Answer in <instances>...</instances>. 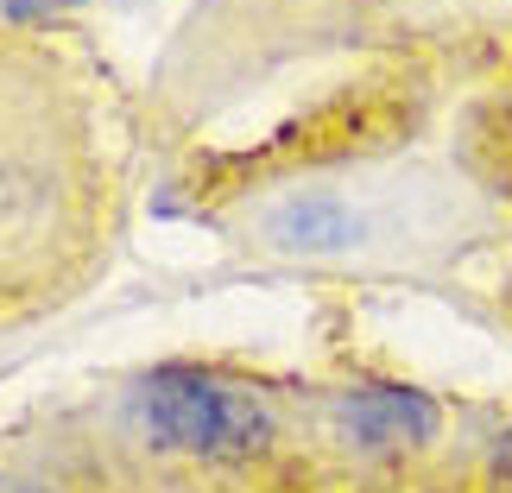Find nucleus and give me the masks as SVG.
Masks as SVG:
<instances>
[{"mask_svg": "<svg viewBox=\"0 0 512 493\" xmlns=\"http://www.w3.org/2000/svg\"><path fill=\"white\" fill-rule=\"evenodd\" d=\"M127 209L133 114L102 51L0 19V342L102 285Z\"/></svg>", "mask_w": 512, "mask_h": 493, "instance_id": "1", "label": "nucleus"}, {"mask_svg": "<svg viewBox=\"0 0 512 493\" xmlns=\"http://www.w3.org/2000/svg\"><path fill=\"white\" fill-rule=\"evenodd\" d=\"M83 0H0V19L13 26H64V13H76Z\"/></svg>", "mask_w": 512, "mask_h": 493, "instance_id": "2", "label": "nucleus"}]
</instances>
